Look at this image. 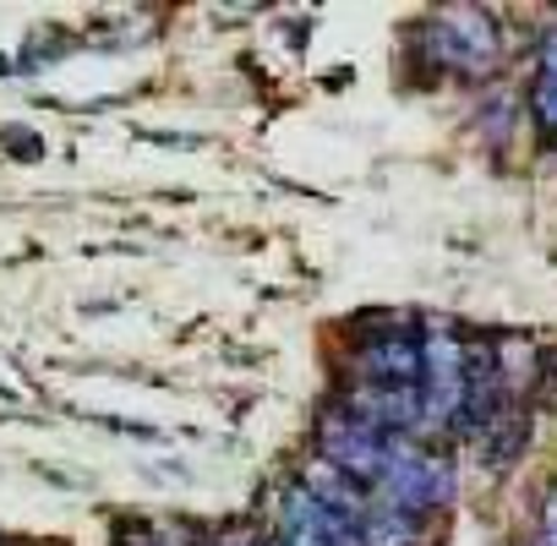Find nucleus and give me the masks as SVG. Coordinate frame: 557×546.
<instances>
[{
  "instance_id": "1",
  "label": "nucleus",
  "mask_w": 557,
  "mask_h": 546,
  "mask_svg": "<svg viewBox=\"0 0 557 546\" xmlns=\"http://www.w3.org/2000/svg\"><path fill=\"white\" fill-rule=\"evenodd\" d=\"M377 497L394 502V508H405V513H416V519H432V513L454 508V497H459V470H454L448 454L399 437V443H394V459H388V475H383V486H377Z\"/></svg>"
},
{
  "instance_id": "2",
  "label": "nucleus",
  "mask_w": 557,
  "mask_h": 546,
  "mask_svg": "<svg viewBox=\"0 0 557 546\" xmlns=\"http://www.w3.org/2000/svg\"><path fill=\"white\" fill-rule=\"evenodd\" d=\"M394 443L399 437H383L377 426H367L361 415H350L345 405L323 410L318 415V459H329L334 470H345L356 486L377 492L383 475H388V459H394Z\"/></svg>"
},
{
  "instance_id": "3",
  "label": "nucleus",
  "mask_w": 557,
  "mask_h": 546,
  "mask_svg": "<svg viewBox=\"0 0 557 546\" xmlns=\"http://www.w3.org/2000/svg\"><path fill=\"white\" fill-rule=\"evenodd\" d=\"M421 39H426V55H432L437 66L465 72V77H486V72L497 66V55H503V34H497L492 12H481V7L437 12V17L421 28Z\"/></svg>"
},
{
  "instance_id": "4",
  "label": "nucleus",
  "mask_w": 557,
  "mask_h": 546,
  "mask_svg": "<svg viewBox=\"0 0 557 546\" xmlns=\"http://www.w3.org/2000/svg\"><path fill=\"white\" fill-rule=\"evenodd\" d=\"M388 328H372L356 350V383L372 388H421V334L399 328L410 318H383Z\"/></svg>"
},
{
  "instance_id": "5",
  "label": "nucleus",
  "mask_w": 557,
  "mask_h": 546,
  "mask_svg": "<svg viewBox=\"0 0 557 546\" xmlns=\"http://www.w3.org/2000/svg\"><path fill=\"white\" fill-rule=\"evenodd\" d=\"M273 519H278V541L285 546H367L361 530L345 513H334L329 502H318L301 481L278 492Z\"/></svg>"
},
{
  "instance_id": "6",
  "label": "nucleus",
  "mask_w": 557,
  "mask_h": 546,
  "mask_svg": "<svg viewBox=\"0 0 557 546\" xmlns=\"http://www.w3.org/2000/svg\"><path fill=\"white\" fill-rule=\"evenodd\" d=\"M356 530H361L367 546H426V519H416V513H405L383 497H372V508L361 513Z\"/></svg>"
},
{
  "instance_id": "7",
  "label": "nucleus",
  "mask_w": 557,
  "mask_h": 546,
  "mask_svg": "<svg viewBox=\"0 0 557 546\" xmlns=\"http://www.w3.org/2000/svg\"><path fill=\"white\" fill-rule=\"evenodd\" d=\"M524 437H530V415L508 405V410L497 415V426L481 437V459H486L492 470H503V464H513V459L524 454Z\"/></svg>"
},
{
  "instance_id": "8",
  "label": "nucleus",
  "mask_w": 557,
  "mask_h": 546,
  "mask_svg": "<svg viewBox=\"0 0 557 546\" xmlns=\"http://www.w3.org/2000/svg\"><path fill=\"white\" fill-rule=\"evenodd\" d=\"M530 115H535L541 137H557V77H535V88H530Z\"/></svg>"
}]
</instances>
